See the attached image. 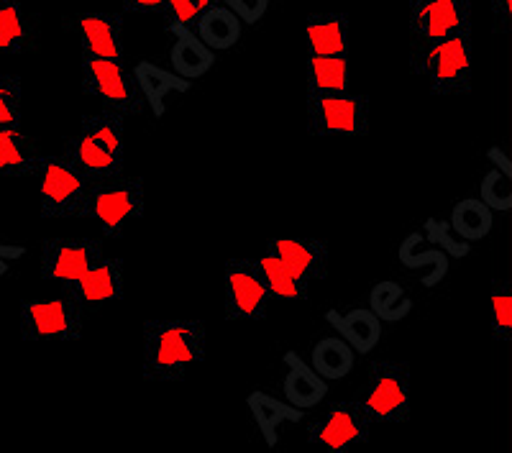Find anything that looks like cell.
Wrapping results in <instances>:
<instances>
[{"mask_svg": "<svg viewBox=\"0 0 512 453\" xmlns=\"http://www.w3.org/2000/svg\"><path fill=\"white\" fill-rule=\"evenodd\" d=\"M205 326L200 320H146L144 361L146 382H180L192 366L205 361Z\"/></svg>", "mask_w": 512, "mask_h": 453, "instance_id": "cell-1", "label": "cell"}, {"mask_svg": "<svg viewBox=\"0 0 512 453\" xmlns=\"http://www.w3.org/2000/svg\"><path fill=\"white\" fill-rule=\"evenodd\" d=\"M70 159L90 182H103L123 175L126 167V118L113 111L82 116L75 134L64 144Z\"/></svg>", "mask_w": 512, "mask_h": 453, "instance_id": "cell-2", "label": "cell"}, {"mask_svg": "<svg viewBox=\"0 0 512 453\" xmlns=\"http://www.w3.org/2000/svg\"><path fill=\"white\" fill-rule=\"evenodd\" d=\"M413 72L423 77L433 93L443 98L469 93L472 90V29L413 49Z\"/></svg>", "mask_w": 512, "mask_h": 453, "instance_id": "cell-3", "label": "cell"}, {"mask_svg": "<svg viewBox=\"0 0 512 453\" xmlns=\"http://www.w3.org/2000/svg\"><path fill=\"white\" fill-rule=\"evenodd\" d=\"M82 218H93L105 236H121L144 218V182L141 177H111L93 182Z\"/></svg>", "mask_w": 512, "mask_h": 453, "instance_id": "cell-4", "label": "cell"}, {"mask_svg": "<svg viewBox=\"0 0 512 453\" xmlns=\"http://www.w3.org/2000/svg\"><path fill=\"white\" fill-rule=\"evenodd\" d=\"M41 218H82L93 182L64 157H44L39 164Z\"/></svg>", "mask_w": 512, "mask_h": 453, "instance_id": "cell-5", "label": "cell"}, {"mask_svg": "<svg viewBox=\"0 0 512 453\" xmlns=\"http://www.w3.org/2000/svg\"><path fill=\"white\" fill-rule=\"evenodd\" d=\"M82 90L90 98L100 100L105 111L123 118L139 116L144 108L134 75L123 67V59H103L82 54Z\"/></svg>", "mask_w": 512, "mask_h": 453, "instance_id": "cell-6", "label": "cell"}, {"mask_svg": "<svg viewBox=\"0 0 512 453\" xmlns=\"http://www.w3.org/2000/svg\"><path fill=\"white\" fill-rule=\"evenodd\" d=\"M85 315L70 297L26 300L21 305V338L26 343H70L82 336Z\"/></svg>", "mask_w": 512, "mask_h": 453, "instance_id": "cell-7", "label": "cell"}, {"mask_svg": "<svg viewBox=\"0 0 512 453\" xmlns=\"http://www.w3.org/2000/svg\"><path fill=\"white\" fill-rule=\"evenodd\" d=\"M361 407L372 423H405L410 415V369L400 361H374Z\"/></svg>", "mask_w": 512, "mask_h": 453, "instance_id": "cell-8", "label": "cell"}, {"mask_svg": "<svg viewBox=\"0 0 512 453\" xmlns=\"http://www.w3.org/2000/svg\"><path fill=\"white\" fill-rule=\"evenodd\" d=\"M369 103L364 95L326 93L308 98V131L313 136H364Z\"/></svg>", "mask_w": 512, "mask_h": 453, "instance_id": "cell-9", "label": "cell"}, {"mask_svg": "<svg viewBox=\"0 0 512 453\" xmlns=\"http://www.w3.org/2000/svg\"><path fill=\"white\" fill-rule=\"evenodd\" d=\"M372 420L361 402H333L308 430V441L328 453H346L364 446L372 433Z\"/></svg>", "mask_w": 512, "mask_h": 453, "instance_id": "cell-10", "label": "cell"}, {"mask_svg": "<svg viewBox=\"0 0 512 453\" xmlns=\"http://www.w3.org/2000/svg\"><path fill=\"white\" fill-rule=\"evenodd\" d=\"M223 279H226V305H223L226 320L239 323V320H262L267 315L272 295L254 259H228Z\"/></svg>", "mask_w": 512, "mask_h": 453, "instance_id": "cell-11", "label": "cell"}, {"mask_svg": "<svg viewBox=\"0 0 512 453\" xmlns=\"http://www.w3.org/2000/svg\"><path fill=\"white\" fill-rule=\"evenodd\" d=\"M466 29H472V3L469 0H410L413 49Z\"/></svg>", "mask_w": 512, "mask_h": 453, "instance_id": "cell-12", "label": "cell"}, {"mask_svg": "<svg viewBox=\"0 0 512 453\" xmlns=\"http://www.w3.org/2000/svg\"><path fill=\"white\" fill-rule=\"evenodd\" d=\"M100 256H103L100 241L47 239L41 246V277L67 290L98 262Z\"/></svg>", "mask_w": 512, "mask_h": 453, "instance_id": "cell-13", "label": "cell"}, {"mask_svg": "<svg viewBox=\"0 0 512 453\" xmlns=\"http://www.w3.org/2000/svg\"><path fill=\"white\" fill-rule=\"evenodd\" d=\"M67 297L82 310H100L123 300V259L100 256L98 262L67 287Z\"/></svg>", "mask_w": 512, "mask_h": 453, "instance_id": "cell-14", "label": "cell"}, {"mask_svg": "<svg viewBox=\"0 0 512 453\" xmlns=\"http://www.w3.org/2000/svg\"><path fill=\"white\" fill-rule=\"evenodd\" d=\"M82 54L123 59V21L118 13H80L75 18Z\"/></svg>", "mask_w": 512, "mask_h": 453, "instance_id": "cell-15", "label": "cell"}, {"mask_svg": "<svg viewBox=\"0 0 512 453\" xmlns=\"http://www.w3.org/2000/svg\"><path fill=\"white\" fill-rule=\"evenodd\" d=\"M169 34L175 36V44L169 49V62H172V72H177L185 80H200L216 67V52L205 47L198 34L192 31V26L177 24V21H167Z\"/></svg>", "mask_w": 512, "mask_h": 453, "instance_id": "cell-16", "label": "cell"}, {"mask_svg": "<svg viewBox=\"0 0 512 453\" xmlns=\"http://www.w3.org/2000/svg\"><path fill=\"white\" fill-rule=\"evenodd\" d=\"M267 251L280 256L282 262L303 279L305 285H315L326 279L328 272V251L326 244L318 239H272Z\"/></svg>", "mask_w": 512, "mask_h": 453, "instance_id": "cell-17", "label": "cell"}, {"mask_svg": "<svg viewBox=\"0 0 512 453\" xmlns=\"http://www.w3.org/2000/svg\"><path fill=\"white\" fill-rule=\"evenodd\" d=\"M134 82L139 88L144 103L152 108L154 118L167 116V98L172 93H190L192 82L180 77L177 72L164 70L159 64L149 62V59H141L134 67Z\"/></svg>", "mask_w": 512, "mask_h": 453, "instance_id": "cell-18", "label": "cell"}, {"mask_svg": "<svg viewBox=\"0 0 512 453\" xmlns=\"http://www.w3.org/2000/svg\"><path fill=\"white\" fill-rule=\"evenodd\" d=\"M287 366V374H285V382H282V392H285L287 402L297 410H313L318 407L320 402L326 400L328 395V384L326 379L320 377L315 372L313 366H308L303 361V356L297 354V351H287L282 356Z\"/></svg>", "mask_w": 512, "mask_h": 453, "instance_id": "cell-19", "label": "cell"}, {"mask_svg": "<svg viewBox=\"0 0 512 453\" xmlns=\"http://www.w3.org/2000/svg\"><path fill=\"white\" fill-rule=\"evenodd\" d=\"M44 154L34 136L18 126H0V180L6 177H29L39 172Z\"/></svg>", "mask_w": 512, "mask_h": 453, "instance_id": "cell-20", "label": "cell"}, {"mask_svg": "<svg viewBox=\"0 0 512 453\" xmlns=\"http://www.w3.org/2000/svg\"><path fill=\"white\" fill-rule=\"evenodd\" d=\"M326 320L338 331V336L349 343L356 354H369L382 338V320L369 308H356L349 313L328 310Z\"/></svg>", "mask_w": 512, "mask_h": 453, "instance_id": "cell-21", "label": "cell"}, {"mask_svg": "<svg viewBox=\"0 0 512 453\" xmlns=\"http://www.w3.org/2000/svg\"><path fill=\"white\" fill-rule=\"evenodd\" d=\"M246 405H249L256 428H259L269 448H277V443H280L282 423H300L303 420V410H297L290 402L277 400V397L267 395V392H251L246 397Z\"/></svg>", "mask_w": 512, "mask_h": 453, "instance_id": "cell-22", "label": "cell"}, {"mask_svg": "<svg viewBox=\"0 0 512 453\" xmlns=\"http://www.w3.org/2000/svg\"><path fill=\"white\" fill-rule=\"evenodd\" d=\"M310 54L341 57L349 52V18L346 13H315L305 26Z\"/></svg>", "mask_w": 512, "mask_h": 453, "instance_id": "cell-23", "label": "cell"}, {"mask_svg": "<svg viewBox=\"0 0 512 453\" xmlns=\"http://www.w3.org/2000/svg\"><path fill=\"white\" fill-rule=\"evenodd\" d=\"M34 47V24L24 0H0V57H18Z\"/></svg>", "mask_w": 512, "mask_h": 453, "instance_id": "cell-24", "label": "cell"}, {"mask_svg": "<svg viewBox=\"0 0 512 453\" xmlns=\"http://www.w3.org/2000/svg\"><path fill=\"white\" fill-rule=\"evenodd\" d=\"M195 34L205 47L213 52H226L233 49L241 39V18L226 6V3H213L208 11L195 21Z\"/></svg>", "mask_w": 512, "mask_h": 453, "instance_id": "cell-25", "label": "cell"}, {"mask_svg": "<svg viewBox=\"0 0 512 453\" xmlns=\"http://www.w3.org/2000/svg\"><path fill=\"white\" fill-rule=\"evenodd\" d=\"M425 236L423 233H410L400 244V264L410 272H420V269H431L428 274L420 277L423 287L441 285V279L448 274V254L443 249H423Z\"/></svg>", "mask_w": 512, "mask_h": 453, "instance_id": "cell-26", "label": "cell"}, {"mask_svg": "<svg viewBox=\"0 0 512 453\" xmlns=\"http://www.w3.org/2000/svg\"><path fill=\"white\" fill-rule=\"evenodd\" d=\"M349 59L341 57H320L310 54L308 59V98L310 95L346 93L349 90Z\"/></svg>", "mask_w": 512, "mask_h": 453, "instance_id": "cell-27", "label": "cell"}, {"mask_svg": "<svg viewBox=\"0 0 512 453\" xmlns=\"http://www.w3.org/2000/svg\"><path fill=\"white\" fill-rule=\"evenodd\" d=\"M354 361H356V351L351 349L344 338L326 336V338H320V341L313 346V361H310V366H313L315 372L328 382V379L349 377L351 369H354Z\"/></svg>", "mask_w": 512, "mask_h": 453, "instance_id": "cell-28", "label": "cell"}, {"mask_svg": "<svg viewBox=\"0 0 512 453\" xmlns=\"http://www.w3.org/2000/svg\"><path fill=\"white\" fill-rule=\"evenodd\" d=\"M259 269L264 274V282L269 287V295L277 297V300H292V302H303L308 300V285L303 279L297 277L280 256H274L272 251H267L264 256L256 259Z\"/></svg>", "mask_w": 512, "mask_h": 453, "instance_id": "cell-29", "label": "cell"}, {"mask_svg": "<svg viewBox=\"0 0 512 453\" xmlns=\"http://www.w3.org/2000/svg\"><path fill=\"white\" fill-rule=\"evenodd\" d=\"M492 223H495L492 210H489L482 200L466 198L454 205V210H451V223H448V226H451V231H454L459 239L472 244V241H482L484 236H489Z\"/></svg>", "mask_w": 512, "mask_h": 453, "instance_id": "cell-30", "label": "cell"}, {"mask_svg": "<svg viewBox=\"0 0 512 453\" xmlns=\"http://www.w3.org/2000/svg\"><path fill=\"white\" fill-rule=\"evenodd\" d=\"M369 310L382 323H400L413 310V300L405 292V287L392 282V279H384V282H377L372 292H369Z\"/></svg>", "mask_w": 512, "mask_h": 453, "instance_id": "cell-31", "label": "cell"}, {"mask_svg": "<svg viewBox=\"0 0 512 453\" xmlns=\"http://www.w3.org/2000/svg\"><path fill=\"white\" fill-rule=\"evenodd\" d=\"M24 111V88L13 75H0V126H18Z\"/></svg>", "mask_w": 512, "mask_h": 453, "instance_id": "cell-32", "label": "cell"}, {"mask_svg": "<svg viewBox=\"0 0 512 453\" xmlns=\"http://www.w3.org/2000/svg\"><path fill=\"white\" fill-rule=\"evenodd\" d=\"M482 203L487 205L489 210H510L512 208V190H510V180L502 175L500 169H492L487 172L482 180Z\"/></svg>", "mask_w": 512, "mask_h": 453, "instance_id": "cell-33", "label": "cell"}, {"mask_svg": "<svg viewBox=\"0 0 512 453\" xmlns=\"http://www.w3.org/2000/svg\"><path fill=\"white\" fill-rule=\"evenodd\" d=\"M425 239L431 241V244H438L448 256H456V259H464V256L472 254V244L464 239H456L454 233H451V226L436 221V218L425 221Z\"/></svg>", "mask_w": 512, "mask_h": 453, "instance_id": "cell-34", "label": "cell"}, {"mask_svg": "<svg viewBox=\"0 0 512 453\" xmlns=\"http://www.w3.org/2000/svg\"><path fill=\"white\" fill-rule=\"evenodd\" d=\"M213 6V0H164V16L167 21H177V24L195 26L200 16Z\"/></svg>", "mask_w": 512, "mask_h": 453, "instance_id": "cell-35", "label": "cell"}, {"mask_svg": "<svg viewBox=\"0 0 512 453\" xmlns=\"http://www.w3.org/2000/svg\"><path fill=\"white\" fill-rule=\"evenodd\" d=\"M492 320H495V336L497 341H510L512 333V297L510 290L502 285V290H497L492 295Z\"/></svg>", "mask_w": 512, "mask_h": 453, "instance_id": "cell-36", "label": "cell"}, {"mask_svg": "<svg viewBox=\"0 0 512 453\" xmlns=\"http://www.w3.org/2000/svg\"><path fill=\"white\" fill-rule=\"evenodd\" d=\"M223 3L241 18V24H259L269 11V0H223Z\"/></svg>", "mask_w": 512, "mask_h": 453, "instance_id": "cell-37", "label": "cell"}, {"mask_svg": "<svg viewBox=\"0 0 512 453\" xmlns=\"http://www.w3.org/2000/svg\"><path fill=\"white\" fill-rule=\"evenodd\" d=\"M487 159L492 164H495L497 169H500L502 175L507 177V180H512V164H510V157H507L505 151H502V146H489L487 149Z\"/></svg>", "mask_w": 512, "mask_h": 453, "instance_id": "cell-38", "label": "cell"}, {"mask_svg": "<svg viewBox=\"0 0 512 453\" xmlns=\"http://www.w3.org/2000/svg\"><path fill=\"white\" fill-rule=\"evenodd\" d=\"M164 0H123V8L128 13H157L162 11Z\"/></svg>", "mask_w": 512, "mask_h": 453, "instance_id": "cell-39", "label": "cell"}, {"mask_svg": "<svg viewBox=\"0 0 512 453\" xmlns=\"http://www.w3.org/2000/svg\"><path fill=\"white\" fill-rule=\"evenodd\" d=\"M6 262H3V259H0V274H6Z\"/></svg>", "mask_w": 512, "mask_h": 453, "instance_id": "cell-40", "label": "cell"}]
</instances>
